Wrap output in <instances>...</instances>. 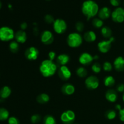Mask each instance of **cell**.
Instances as JSON below:
<instances>
[{
	"label": "cell",
	"mask_w": 124,
	"mask_h": 124,
	"mask_svg": "<svg viewBox=\"0 0 124 124\" xmlns=\"http://www.w3.org/2000/svg\"><path fill=\"white\" fill-rule=\"evenodd\" d=\"M99 10V6L93 0L85 1L82 5V12L87 18V20L95 16Z\"/></svg>",
	"instance_id": "6da1fadb"
},
{
	"label": "cell",
	"mask_w": 124,
	"mask_h": 124,
	"mask_svg": "<svg viewBox=\"0 0 124 124\" xmlns=\"http://www.w3.org/2000/svg\"><path fill=\"white\" fill-rule=\"evenodd\" d=\"M57 65L53 61L46 59L41 62L39 67V71L41 75L45 78L51 77L56 72Z\"/></svg>",
	"instance_id": "7a4b0ae2"
},
{
	"label": "cell",
	"mask_w": 124,
	"mask_h": 124,
	"mask_svg": "<svg viewBox=\"0 0 124 124\" xmlns=\"http://www.w3.org/2000/svg\"><path fill=\"white\" fill-rule=\"evenodd\" d=\"M82 38L79 33L76 32L71 33L67 36V44L69 47L76 48L82 44Z\"/></svg>",
	"instance_id": "3957f363"
},
{
	"label": "cell",
	"mask_w": 124,
	"mask_h": 124,
	"mask_svg": "<svg viewBox=\"0 0 124 124\" xmlns=\"http://www.w3.org/2000/svg\"><path fill=\"white\" fill-rule=\"evenodd\" d=\"M13 29L8 27H2L0 28V40L2 41H9L15 37Z\"/></svg>",
	"instance_id": "277c9868"
},
{
	"label": "cell",
	"mask_w": 124,
	"mask_h": 124,
	"mask_svg": "<svg viewBox=\"0 0 124 124\" xmlns=\"http://www.w3.org/2000/svg\"><path fill=\"white\" fill-rule=\"evenodd\" d=\"M75 113L72 110H66L62 113L61 120L64 124H72L75 120Z\"/></svg>",
	"instance_id": "5b68a950"
},
{
	"label": "cell",
	"mask_w": 124,
	"mask_h": 124,
	"mask_svg": "<svg viewBox=\"0 0 124 124\" xmlns=\"http://www.w3.org/2000/svg\"><path fill=\"white\" fill-rule=\"evenodd\" d=\"M53 25L54 31L58 34L64 33L67 28L66 22L62 19H56Z\"/></svg>",
	"instance_id": "8992f818"
},
{
	"label": "cell",
	"mask_w": 124,
	"mask_h": 124,
	"mask_svg": "<svg viewBox=\"0 0 124 124\" xmlns=\"http://www.w3.org/2000/svg\"><path fill=\"white\" fill-rule=\"evenodd\" d=\"M115 38L114 37H111L107 40H104L99 42L98 44V47L99 50L102 53H106L110 51L111 47V44L113 42Z\"/></svg>",
	"instance_id": "52a82bcc"
},
{
	"label": "cell",
	"mask_w": 124,
	"mask_h": 124,
	"mask_svg": "<svg viewBox=\"0 0 124 124\" xmlns=\"http://www.w3.org/2000/svg\"><path fill=\"white\" fill-rule=\"evenodd\" d=\"M111 18L115 23H122L124 21V8L117 7L111 13Z\"/></svg>",
	"instance_id": "ba28073f"
},
{
	"label": "cell",
	"mask_w": 124,
	"mask_h": 124,
	"mask_svg": "<svg viewBox=\"0 0 124 124\" xmlns=\"http://www.w3.org/2000/svg\"><path fill=\"white\" fill-rule=\"evenodd\" d=\"M85 84L87 88L90 90H95L99 85V81L95 76H90L87 78L85 81Z\"/></svg>",
	"instance_id": "9c48e42d"
},
{
	"label": "cell",
	"mask_w": 124,
	"mask_h": 124,
	"mask_svg": "<svg viewBox=\"0 0 124 124\" xmlns=\"http://www.w3.org/2000/svg\"><path fill=\"white\" fill-rule=\"evenodd\" d=\"M38 49L35 47H30L28 48L25 52V56L30 61H35L37 59L39 56Z\"/></svg>",
	"instance_id": "30bf717a"
},
{
	"label": "cell",
	"mask_w": 124,
	"mask_h": 124,
	"mask_svg": "<svg viewBox=\"0 0 124 124\" xmlns=\"http://www.w3.org/2000/svg\"><path fill=\"white\" fill-rule=\"evenodd\" d=\"M58 75L62 80L67 81L71 78V73L66 65H63L61 66L58 69Z\"/></svg>",
	"instance_id": "8fae6325"
},
{
	"label": "cell",
	"mask_w": 124,
	"mask_h": 124,
	"mask_svg": "<svg viewBox=\"0 0 124 124\" xmlns=\"http://www.w3.org/2000/svg\"><path fill=\"white\" fill-rule=\"evenodd\" d=\"M53 40H54V37L53 34L49 30H45L41 34V41L44 44H51L53 42Z\"/></svg>",
	"instance_id": "7c38bea8"
},
{
	"label": "cell",
	"mask_w": 124,
	"mask_h": 124,
	"mask_svg": "<svg viewBox=\"0 0 124 124\" xmlns=\"http://www.w3.org/2000/svg\"><path fill=\"white\" fill-rule=\"evenodd\" d=\"M94 60L93 56L90 53L84 52L80 55L79 58V61L82 65H87L90 64L92 61Z\"/></svg>",
	"instance_id": "4fadbf2b"
},
{
	"label": "cell",
	"mask_w": 124,
	"mask_h": 124,
	"mask_svg": "<svg viewBox=\"0 0 124 124\" xmlns=\"http://www.w3.org/2000/svg\"><path fill=\"white\" fill-rule=\"evenodd\" d=\"M111 15V10L110 8L107 7H104L101 8L98 12V16L99 18H100L102 20H105L107 19Z\"/></svg>",
	"instance_id": "5bb4252c"
},
{
	"label": "cell",
	"mask_w": 124,
	"mask_h": 124,
	"mask_svg": "<svg viewBox=\"0 0 124 124\" xmlns=\"http://www.w3.org/2000/svg\"><path fill=\"white\" fill-rule=\"evenodd\" d=\"M114 67L117 71L124 70V58L122 56H118L114 61Z\"/></svg>",
	"instance_id": "9a60e30c"
},
{
	"label": "cell",
	"mask_w": 124,
	"mask_h": 124,
	"mask_svg": "<svg viewBox=\"0 0 124 124\" xmlns=\"http://www.w3.org/2000/svg\"><path fill=\"white\" fill-rule=\"evenodd\" d=\"M105 98L110 102H115L117 99V92L115 90H108L105 93Z\"/></svg>",
	"instance_id": "2e32d148"
},
{
	"label": "cell",
	"mask_w": 124,
	"mask_h": 124,
	"mask_svg": "<svg viewBox=\"0 0 124 124\" xmlns=\"http://www.w3.org/2000/svg\"><path fill=\"white\" fill-rule=\"evenodd\" d=\"M15 38L18 43H25L27 41V34L24 30H19L15 33Z\"/></svg>",
	"instance_id": "e0dca14e"
},
{
	"label": "cell",
	"mask_w": 124,
	"mask_h": 124,
	"mask_svg": "<svg viewBox=\"0 0 124 124\" xmlns=\"http://www.w3.org/2000/svg\"><path fill=\"white\" fill-rule=\"evenodd\" d=\"M62 92L65 95H71L75 92V88L71 84H65L62 87Z\"/></svg>",
	"instance_id": "ac0fdd59"
},
{
	"label": "cell",
	"mask_w": 124,
	"mask_h": 124,
	"mask_svg": "<svg viewBox=\"0 0 124 124\" xmlns=\"http://www.w3.org/2000/svg\"><path fill=\"white\" fill-rule=\"evenodd\" d=\"M56 61L58 64L60 65L61 66L66 65V64L70 61V57L66 54H61L57 57Z\"/></svg>",
	"instance_id": "d6986e66"
},
{
	"label": "cell",
	"mask_w": 124,
	"mask_h": 124,
	"mask_svg": "<svg viewBox=\"0 0 124 124\" xmlns=\"http://www.w3.org/2000/svg\"><path fill=\"white\" fill-rule=\"evenodd\" d=\"M84 38L85 41L88 42H92L95 41L96 39V35L93 31H88L85 32L84 35Z\"/></svg>",
	"instance_id": "ffe728a7"
},
{
	"label": "cell",
	"mask_w": 124,
	"mask_h": 124,
	"mask_svg": "<svg viewBox=\"0 0 124 124\" xmlns=\"http://www.w3.org/2000/svg\"><path fill=\"white\" fill-rule=\"evenodd\" d=\"M11 89L7 86H4L0 90V97L2 99H6L11 94Z\"/></svg>",
	"instance_id": "44dd1931"
},
{
	"label": "cell",
	"mask_w": 124,
	"mask_h": 124,
	"mask_svg": "<svg viewBox=\"0 0 124 124\" xmlns=\"http://www.w3.org/2000/svg\"><path fill=\"white\" fill-rule=\"evenodd\" d=\"M50 100V97L46 93H42L39 94L36 98V101L39 104H46Z\"/></svg>",
	"instance_id": "7402d4cb"
},
{
	"label": "cell",
	"mask_w": 124,
	"mask_h": 124,
	"mask_svg": "<svg viewBox=\"0 0 124 124\" xmlns=\"http://www.w3.org/2000/svg\"><path fill=\"white\" fill-rule=\"evenodd\" d=\"M101 33L105 38L110 39V38L112 37V30L107 26L102 28Z\"/></svg>",
	"instance_id": "603a6c76"
},
{
	"label": "cell",
	"mask_w": 124,
	"mask_h": 124,
	"mask_svg": "<svg viewBox=\"0 0 124 124\" xmlns=\"http://www.w3.org/2000/svg\"><path fill=\"white\" fill-rule=\"evenodd\" d=\"M104 83L106 87H112L115 85V79L112 76H107L104 79Z\"/></svg>",
	"instance_id": "cb8c5ba5"
},
{
	"label": "cell",
	"mask_w": 124,
	"mask_h": 124,
	"mask_svg": "<svg viewBox=\"0 0 124 124\" xmlns=\"http://www.w3.org/2000/svg\"><path fill=\"white\" fill-rule=\"evenodd\" d=\"M9 117V113L8 110L4 108H0V121H6Z\"/></svg>",
	"instance_id": "d4e9b609"
},
{
	"label": "cell",
	"mask_w": 124,
	"mask_h": 124,
	"mask_svg": "<svg viewBox=\"0 0 124 124\" xmlns=\"http://www.w3.org/2000/svg\"><path fill=\"white\" fill-rule=\"evenodd\" d=\"M9 48L10 50L12 52V53H16L18 52L19 48V46L18 42L16 41H12L9 44Z\"/></svg>",
	"instance_id": "484cf974"
},
{
	"label": "cell",
	"mask_w": 124,
	"mask_h": 124,
	"mask_svg": "<svg viewBox=\"0 0 124 124\" xmlns=\"http://www.w3.org/2000/svg\"><path fill=\"white\" fill-rule=\"evenodd\" d=\"M76 74L79 78H85L87 75V70L82 67H79L76 70Z\"/></svg>",
	"instance_id": "4316f807"
},
{
	"label": "cell",
	"mask_w": 124,
	"mask_h": 124,
	"mask_svg": "<svg viewBox=\"0 0 124 124\" xmlns=\"http://www.w3.org/2000/svg\"><path fill=\"white\" fill-rule=\"evenodd\" d=\"M44 124H56V121L54 117L51 115H47L44 119Z\"/></svg>",
	"instance_id": "83f0119b"
},
{
	"label": "cell",
	"mask_w": 124,
	"mask_h": 124,
	"mask_svg": "<svg viewBox=\"0 0 124 124\" xmlns=\"http://www.w3.org/2000/svg\"><path fill=\"white\" fill-rule=\"evenodd\" d=\"M92 24H93V25L95 28L99 29V28H101L103 26L104 23H103V21L102 19H101L100 18H94L93 19V21H92Z\"/></svg>",
	"instance_id": "f1b7e54d"
},
{
	"label": "cell",
	"mask_w": 124,
	"mask_h": 124,
	"mask_svg": "<svg viewBox=\"0 0 124 124\" xmlns=\"http://www.w3.org/2000/svg\"><path fill=\"white\" fill-rule=\"evenodd\" d=\"M105 116L109 120H113L116 117V113L115 110H108L105 114Z\"/></svg>",
	"instance_id": "f546056e"
},
{
	"label": "cell",
	"mask_w": 124,
	"mask_h": 124,
	"mask_svg": "<svg viewBox=\"0 0 124 124\" xmlns=\"http://www.w3.org/2000/svg\"><path fill=\"white\" fill-rule=\"evenodd\" d=\"M101 65H100V64H99L98 62H95L92 65V70L95 73H99L101 71Z\"/></svg>",
	"instance_id": "4dcf8cb0"
},
{
	"label": "cell",
	"mask_w": 124,
	"mask_h": 124,
	"mask_svg": "<svg viewBox=\"0 0 124 124\" xmlns=\"http://www.w3.org/2000/svg\"><path fill=\"white\" fill-rule=\"evenodd\" d=\"M112 65H111V64L110 62L106 61L103 64V69L106 71H110L112 70Z\"/></svg>",
	"instance_id": "1f68e13d"
},
{
	"label": "cell",
	"mask_w": 124,
	"mask_h": 124,
	"mask_svg": "<svg viewBox=\"0 0 124 124\" xmlns=\"http://www.w3.org/2000/svg\"><path fill=\"white\" fill-rule=\"evenodd\" d=\"M44 20L47 24H52L54 22V18L53 17V16H52L51 15H46L44 17Z\"/></svg>",
	"instance_id": "d6a6232c"
},
{
	"label": "cell",
	"mask_w": 124,
	"mask_h": 124,
	"mask_svg": "<svg viewBox=\"0 0 124 124\" xmlns=\"http://www.w3.org/2000/svg\"><path fill=\"white\" fill-rule=\"evenodd\" d=\"M75 28H76L77 31H78L79 32H81V31H83L84 29V25L82 22H77L76 23V25H75Z\"/></svg>",
	"instance_id": "836d02e7"
},
{
	"label": "cell",
	"mask_w": 124,
	"mask_h": 124,
	"mask_svg": "<svg viewBox=\"0 0 124 124\" xmlns=\"http://www.w3.org/2000/svg\"><path fill=\"white\" fill-rule=\"evenodd\" d=\"M41 116L39 115H34L31 117V122L33 124H37L41 121Z\"/></svg>",
	"instance_id": "e575fe53"
},
{
	"label": "cell",
	"mask_w": 124,
	"mask_h": 124,
	"mask_svg": "<svg viewBox=\"0 0 124 124\" xmlns=\"http://www.w3.org/2000/svg\"><path fill=\"white\" fill-rule=\"evenodd\" d=\"M8 124H19V121L16 117H10L8 119Z\"/></svg>",
	"instance_id": "d590c367"
},
{
	"label": "cell",
	"mask_w": 124,
	"mask_h": 124,
	"mask_svg": "<svg viewBox=\"0 0 124 124\" xmlns=\"http://www.w3.org/2000/svg\"><path fill=\"white\" fill-rule=\"evenodd\" d=\"M110 2L114 7H118L121 4V0H110Z\"/></svg>",
	"instance_id": "8d00e7d4"
},
{
	"label": "cell",
	"mask_w": 124,
	"mask_h": 124,
	"mask_svg": "<svg viewBox=\"0 0 124 124\" xmlns=\"http://www.w3.org/2000/svg\"><path fill=\"white\" fill-rule=\"evenodd\" d=\"M56 54L53 51H51V52H50L48 53V57H49L50 60L53 61L56 58Z\"/></svg>",
	"instance_id": "74e56055"
},
{
	"label": "cell",
	"mask_w": 124,
	"mask_h": 124,
	"mask_svg": "<svg viewBox=\"0 0 124 124\" xmlns=\"http://www.w3.org/2000/svg\"><path fill=\"white\" fill-rule=\"evenodd\" d=\"M117 91L120 93H124V84H119L117 87Z\"/></svg>",
	"instance_id": "f35d334b"
},
{
	"label": "cell",
	"mask_w": 124,
	"mask_h": 124,
	"mask_svg": "<svg viewBox=\"0 0 124 124\" xmlns=\"http://www.w3.org/2000/svg\"><path fill=\"white\" fill-rule=\"evenodd\" d=\"M119 118L121 121L124 122V108L119 110Z\"/></svg>",
	"instance_id": "ab89813d"
},
{
	"label": "cell",
	"mask_w": 124,
	"mask_h": 124,
	"mask_svg": "<svg viewBox=\"0 0 124 124\" xmlns=\"http://www.w3.org/2000/svg\"><path fill=\"white\" fill-rule=\"evenodd\" d=\"M20 26H21V28L22 30H24L27 29V24L24 22V23H23L21 24Z\"/></svg>",
	"instance_id": "60d3db41"
},
{
	"label": "cell",
	"mask_w": 124,
	"mask_h": 124,
	"mask_svg": "<svg viewBox=\"0 0 124 124\" xmlns=\"http://www.w3.org/2000/svg\"><path fill=\"white\" fill-rule=\"evenodd\" d=\"M38 32H39V30H38V29H37V27L34 28V29H33L34 34H35V35H37L38 33Z\"/></svg>",
	"instance_id": "b9f144b4"
},
{
	"label": "cell",
	"mask_w": 124,
	"mask_h": 124,
	"mask_svg": "<svg viewBox=\"0 0 124 124\" xmlns=\"http://www.w3.org/2000/svg\"><path fill=\"white\" fill-rule=\"evenodd\" d=\"M116 110H118L119 111V110H121V109H122L121 105H119V104H117V105H116Z\"/></svg>",
	"instance_id": "7bdbcfd3"
},
{
	"label": "cell",
	"mask_w": 124,
	"mask_h": 124,
	"mask_svg": "<svg viewBox=\"0 0 124 124\" xmlns=\"http://www.w3.org/2000/svg\"><path fill=\"white\" fill-rule=\"evenodd\" d=\"M93 58H94V59H98V58H99V56H98V55H95L93 56Z\"/></svg>",
	"instance_id": "ee69618b"
},
{
	"label": "cell",
	"mask_w": 124,
	"mask_h": 124,
	"mask_svg": "<svg viewBox=\"0 0 124 124\" xmlns=\"http://www.w3.org/2000/svg\"><path fill=\"white\" fill-rule=\"evenodd\" d=\"M1 7H2V3H1V2L0 1V9H1Z\"/></svg>",
	"instance_id": "f6af8a7d"
},
{
	"label": "cell",
	"mask_w": 124,
	"mask_h": 124,
	"mask_svg": "<svg viewBox=\"0 0 124 124\" xmlns=\"http://www.w3.org/2000/svg\"><path fill=\"white\" fill-rule=\"evenodd\" d=\"M122 99H123V101L124 102V93L123 96H122Z\"/></svg>",
	"instance_id": "bcb514c9"
},
{
	"label": "cell",
	"mask_w": 124,
	"mask_h": 124,
	"mask_svg": "<svg viewBox=\"0 0 124 124\" xmlns=\"http://www.w3.org/2000/svg\"><path fill=\"white\" fill-rule=\"evenodd\" d=\"M8 7H9V8H11V7H12L11 5H8Z\"/></svg>",
	"instance_id": "7dc6e473"
},
{
	"label": "cell",
	"mask_w": 124,
	"mask_h": 124,
	"mask_svg": "<svg viewBox=\"0 0 124 124\" xmlns=\"http://www.w3.org/2000/svg\"><path fill=\"white\" fill-rule=\"evenodd\" d=\"M46 1H50V0H46Z\"/></svg>",
	"instance_id": "c3c4849f"
}]
</instances>
